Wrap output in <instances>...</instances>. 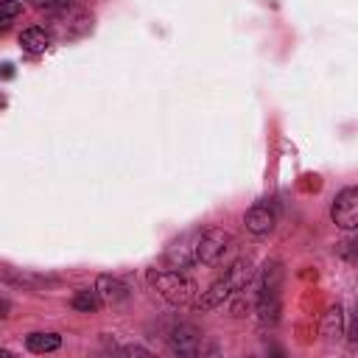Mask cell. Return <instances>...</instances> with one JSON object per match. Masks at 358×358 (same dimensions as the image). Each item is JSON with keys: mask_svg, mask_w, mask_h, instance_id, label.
Masks as SVG:
<instances>
[{"mask_svg": "<svg viewBox=\"0 0 358 358\" xmlns=\"http://www.w3.org/2000/svg\"><path fill=\"white\" fill-rule=\"evenodd\" d=\"M148 282L157 288V294L168 302V305H187L196 296V282L173 268H151L148 271Z\"/></svg>", "mask_w": 358, "mask_h": 358, "instance_id": "1", "label": "cell"}, {"mask_svg": "<svg viewBox=\"0 0 358 358\" xmlns=\"http://www.w3.org/2000/svg\"><path fill=\"white\" fill-rule=\"evenodd\" d=\"M280 282H282V266L277 260L266 263L260 271L257 285V316L263 324H274L280 319Z\"/></svg>", "mask_w": 358, "mask_h": 358, "instance_id": "2", "label": "cell"}, {"mask_svg": "<svg viewBox=\"0 0 358 358\" xmlns=\"http://www.w3.org/2000/svg\"><path fill=\"white\" fill-rule=\"evenodd\" d=\"M229 246H232V235L227 229H221V227L201 229L199 232V243H196V263L215 266L229 252Z\"/></svg>", "mask_w": 358, "mask_h": 358, "instance_id": "3", "label": "cell"}, {"mask_svg": "<svg viewBox=\"0 0 358 358\" xmlns=\"http://www.w3.org/2000/svg\"><path fill=\"white\" fill-rule=\"evenodd\" d=\"M330 218L336 227L341 229H355L358 227V190L355 187H344L330 207Z\"/></svg>", "mask_w": 358, "mask_h": 358, "instance_id": "4", "label": "cell"}, {"mask_svg": "<svg viewBox=\"0 0 358 358\" xmlns=\"http://www.w3.org/2000/svg\"><path fill=\"white\" fill-rule=\"evenodd\" d=\"M199 232L201 229H190L185 235H179L168 249H165V260L173 268H190L196 263V243H199Z\"/></svg>", "mask_w": 358, "mask_h": 358, "instance_id": "5", "label": "cell"}, {"mask_svg": "<svg viewBox=\"0 0 358 358\" xmlns=\"http://www.w3.org/2000/svg\"><path fill=\"white\" fill-rule=\"evenodd\" d=\"M201 330H196L193 324H176L171 333H168V344L176 355H199L201 352Z\"/></svg>", "mask_w": 358, "mask_h": 358, "instance_id": "6", "label": "cell"}, {"mask_svg": "<svg viewBox=\"0 0 358 358\" xmlns=\"http://www.w3.org/2000/svg\"><path fill=\"white\" fill-rule=\"evenodd\" d=\"M274 221H277V215H274L271 204H266V201L252 204L246 210V215H243V224H246V229L252 235H268L274 229Z\"/></svg>", "mask_w": 358, "mask_h": 358, "instance_id": "7", "label": "cell"}, {"mask_svg": "<svg viewBox=\"0 0 358 358\" xmlns=\"http://www.w3.org/2000/svg\"><path fill=\"white\" fill-rule=\"evenodd\" d=\"M95 294L101 299V305H120L129 299V285L120 280V277H112V274H101L95 280Z\"/></svg>", "mask_w": 358, "mask_h": 358, "instance_id": "8", "label": "cell"}, {"mask_svg": "<svg viewBox=\"0 0 358 358\" xmlns=\"http://www.w3.org/2000/svg\"><path fill=\"white\" fill-rule=\"evenodd\" d=\"M229 296H235V288H232L229 277L224 274V277H218L207 291H201V296L196 299V308H199V310H213V308L224 305Z\"/></svg>", "mask_w": 358, "mask_h": 358, "instance_id": "9", "label": "cell"}, {"mask_svg": "<svg viewBox=\"0 0 358 358\" xmlns=\"http://www.w3.org/2000/svg\"><path fill=\"white\" fill-rule=\"evenodd\" d=\"M20 45H22L25 53H45L50 48V34L45 28H36V25L34 28H25L20 34Z\"/></svg>", "mask_w": 358, "mask_h": 358, "instance_id": "10", "label": "cell"}, {"mask_svg": "<svg viewBox=\"0 0 358 358\" xmlns=\"http://www.w3.org/2000/svg\"><path fill=\"white\" fill-rule=\"evenodd\" d=\"M322 336H324L327 341H338V338L344 336V313H341L338 305L330 308V310L322 316Z\"/></svg>", "mask_w": 358, "mask_h": 358, "instance_id": "11", "label": "cell"}, {"mask_svg": "<svg viewBox=\"0 0 358 358\" xmlns=\"http://www.w3.org/2000/svg\"><path fill=\"white\" fill-rule=\"evenodd\" d=\"M25 347L31 352H53L62 347V336L59 333H31L25 338Z\"/></svg>", "mask_w": 358, "mask_h": 358, "instance_id": "12", "label": "cell"}, {"mask_svg": "<svg viewBox=\"0 0 358 358\" xmlns=\"http://www.w3.org/2000/svg\"><path fill=\"white\" fill-rule=\"evenodd\" d=\"M98 305H101V299H98L95 288H92V291H90V288H81V291L73 294V308H76V310L92 313V310H98Z\"/></svg>", "mask_w": 358, "mask_h": 358, "instance_id": "13", "label": "cell"}, {"mask_svg": "<svg viewBox=\"0 0 358 358\" xmlns=\"http://www.w3.org/2000/svg\"><path fill=\"white\" fill-rule=\"evenodd\" d=\"M20 14H22V3L20 0H0V31H6Z\"/></svg>", "mask_w": 358, "mask_h": 358, "instance_id": "14", "label": "cell"}, {"mask_svg": "<svg viewBox=\"0 0 358 358\" xmlns=\"http://www.w3.org/2000/svg\"><path fill=\"white\" fill-rule=\"evenodd\" d=\"M36 8H64V6H70V3H76V0H31Z\"/></svg>", "mask_w": 358, "mask_h": 358, "instance_id": "15", "label": "cell"}, {"mask_svg": "<svg viewBox=\"0 0 358 358\" xmlns=\"http://www.w3.org/2000/svg\"><path fill=\"white\" fill-rule=\"evenodd\" d=\"M120 352H123V355H148V350H145V347H137V344H131V347H123Z\"/></svg>", "mask_w": 358, "mask_h": 358, "instance_id": "16", "label": "cell"}, {"mask_svg": "<svg viewBox=\"0 0 358 358\" xmlns=\"http://www.w3.org/2000/svg\"><path fill=\"white\" fill-rule=\"evenodd\" d=\"M8 310H11V305H8L6 299H0V319H3V316H8Z\"/></svg>", "mask_w": 358, "mask_h": 358, "instance_id": "17", "label": "cell"}, {"mask_svg": "<svg viewBox=\"0 0 358 358\" xmlns=\"http://www.w3.org/2000/svg\"><path fill=\"white\" fill-rule=\"evenodd\" d=\"M11 355H14L11 350H6V347H0V358H11Z\"/></svg>", "mask_w": 358, "mask_h": 358, "instance_id": "18", "label": "cell"}, {"mask_svg": "<svg viewBox=\"0 0 358 358\" xmlns=\"http://www.w3.org/2000/svg\"><path fill=\"white\" fill-rule=\"evenodd\" d=\"M0 106H3V95H0Z\"/></svg>", "mask_w": 358, "mask_h": 358, "instance_id": "19", "label": "cell"}]
</instances>
